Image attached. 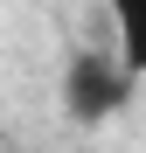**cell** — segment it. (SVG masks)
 <instances>
[{"label":"cell","instance_id":"6da1fadb","mask_svg":"<svg viewBox=\"0 0 146 153\" xmlns=\"http://www.w3.org/2000/svg\"><path fill=\"white\" fill-rule=\"evenodd\" d=\"M139 76L125 70V56H97V49H77V56L63 63V111L77 125H104L132 105Z\"/></svg>","mask_w":146,"mask_h":153},{"label":"cell","instance_id":"7a4b0ae2","mask_svg":"<svg viewBox=\"0 0 146 153\" xmlns=\"http://www.w3.org/2000/svg\"><path fill=\"white\" fill-rule=\"evenodd\" d=\"M104 7H111V35H118L125 70L146 76V0H104Z\"/></svg>","mask_w":146,"mask_h":153}]
</instances>
